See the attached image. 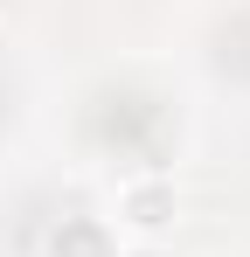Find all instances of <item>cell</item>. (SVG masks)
Returning a JSON list of instances; mask_svg holds the SVG:
<instances>
[{
	"label": "cell",
	"instance_id": "1",
	"mask_svg": "<svg viewBox=\"0 0 250 257\" xmlns=\"http://www.w3.org/2000/svg\"><path fill=\"white\" fill-rule=\"evenodd\" d=\"M56 257H104V236H97L90 222H70V229L56 236Z\"/></svg>",
	"mask_w": 250,
	"mask_h": 257
},
{
	"label": "cell",
	"instance_id": "2",
	"mask_svg": "<svg viewBox=\"0 0 250 257\" xmlns=\"http://www.w3.org/2000/svg\"><path fill=\"white\" fill-rule=\"evenodd\" d=\"M132 209H139V222H160V209H167V202H160V195H153V188H146V195H139Z\"/></svg>",
	"mask_w": 250,
	"mask_h": 257
}]
</instances>
